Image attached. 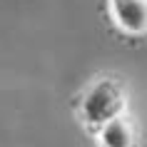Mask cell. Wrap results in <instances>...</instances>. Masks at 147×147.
Listing matches in <instances>:
<instances>
[{
    "mask_svg": "<svg viewBox=\"0 0 147 147\" xmlns=\"http://www.w3.org/2000/svg\"><path fill=\"white\" fill-rule=\"evenodd\" d=\"M72 115L87 137H92L102 125L132 110L130 85L117 72H95L70 102Z\"/></svg>",
    "mask_w": 147,
    "mask_h": 147,
    "instance_id": "1",
    "label": "cell"
},
{
    "mask_svg": "<svg viewBox=\"0 0 147 147\" xmlns=\"http://www.w3.org/2000/svg\"><path fill=\"white\" fill-rule=\"evenodd\" d=\"M90 140L95 147H145L142 125L132 110L102 125Z\"/></svg>",
    "mask_w": 147,
    "mask_h": 147,
    "instance_id": "3",
    "label": "cell"
},
{
    "mask_svg": "<svg viewBox=\"0 0 147 147\" xmlns=\"http://www.w3.org/2000/svg\"><path fill=\"white\" fill-rule=\"evenodd\" d=\"M107 20L122 38L147 40V0H105Z\"/></svg>",
    "mask_w": 147,
    "mask_h": 147,
    "instance_id": "2",
    "label": "cell"
}]
</instances>
